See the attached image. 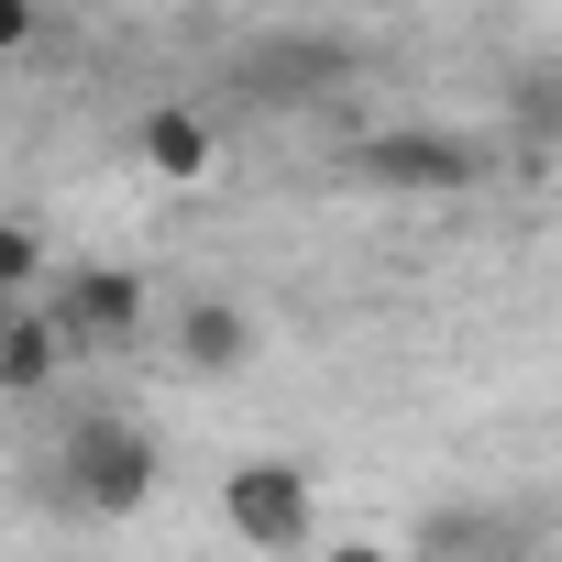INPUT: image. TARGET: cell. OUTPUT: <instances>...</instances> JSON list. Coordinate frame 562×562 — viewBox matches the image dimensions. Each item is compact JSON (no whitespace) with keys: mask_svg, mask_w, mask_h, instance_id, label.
Masks as SVG:
<instances>
[{"mask_svg":"<svg viewBox=\"0 0 562 562\" xmlns=\"http://www.w3.org/2000/svg\"><path fill=\"white\" fill-rule=\"evenodd\" d=\"M34 265H45L34 232H0V276H12V288H34Z\"/></svg>","mask_w":562,"mask_h":562,"instance_id":"30bf717a","label":"cell"},{"mask_svg":"<svg viewBox=\"0 0 562 562\" xmlns=\"http://www.w3.org/2000/svg\"><path fill=\"white\" fill-rule=\"evenodd\" d=\"M529 551H540V529H518L507 507H474V496L419 507V562H529Z\"/></svg>","mask_w":562,"mask_h":562,"instance_id":"277c9868","label":"cell"},{"mask_svg":"<svg viewBox=\"0 0 562 562\" xmlns=\"http://www.w3.org/2000/svg\"><path fill=\"white\" fill-rule=\"evenodd\" d=\"M507 111H518V133H529V155H540V144L562 133V78H518V89H507Z\"/></svg>","mask_w":562,"mask_h":562,"instance_id":"9c48e42d","label":"cell"},{"mask_svg":"<svg viewBox=\"0 0 562 562\" xmlns=\"http://www.w3.org/2000/svg\"><path fill=\"white\" fill-rule=\"evenodd\" d=\"M56 321H67V342L89 353H111V342H133L144 331V276H122V265H78L67 288H56Z\"/></svg>","mask_w":562,"mask_h":562,"instance_id":"5b68a950","label":"cell"},{"mask_svg":"<svg viewBox=\"0 0 562 562\" xmlns=\"http://www.w3.org/2000/svg\"><path fill=\"white\" fill-rule=\"evenodd\" d=\"M221 518H232L254 551H299V540H310V474H299V463H232Z\"/></svg>","mask_w":562,"mask_h":562,"instance_id":"3957f363","label":"cell"},{"mask_svg":"<svg viewBox=\"0 0 562 562\" xmlns=\"http://www.w3.org/2000/svg\"><path fill=\"white\" fill-rule=\"evenodd\" d=\"M56 474H67V507H89V518H133V507L155 496V441H144L122 408H89V419L67 430Z\"/></svg>","mask_w":562,"mask_h":562,"instance_id":"6da1fadb","label":"cell"},{"mask_svg":"<svg viewBox=\"0 0 562 562\" xmlns=\"http://www.w3.org/2000/svg\"><path fill=\"white\" fill-rule=\"evenodd\" d=\"M254 353V321L232 310V299H188L177 310V364H199V375H232Z\"/></svg>","mask_w":562,"mask_h":562,"instance_id":"52a82bcc","label":"cell"},{"mask_svg":"<svg viewBox=\"0 0 562 562\" xmlns=\"http://www.w3.org/2000/svg\"><path fill=\"white\" fill-rule=\"evenodd\" d=\"M0 45H34V0H0Z\"/></svg>","mask_w":562,"mask_h":562,"instance_id":"8fae6325","label":"cell"},{"mask_svg":"<svg viewBox=\"0 0 562 562\" xmlns=\"http://www.w3.org/2000/svg\"><path fill=\"white\" fill-rule=\"evenodd\" d=\"M353 177H364V188H441V199H452V188L485 177V155H474L463 133H364V144H353Z\"/></svg>","mask_w":562,"mask_h":562,"instance_id":"7a4b0ae2","label":"cell"},{"mask_svg":"<svg viewBox=\"0 0 562 562\" xmlns=\"http://www.w3.org/2000/svg\"><path fill=\"white\" fill-rule=\"evenodd\" d=\"M67 353H78V342H67L56 310H12V331H0V386H12V397H45Z\"/></svg>","mask_w":562,"mask_h":562,"instance_id":"8992f818","label":"cell"},{"mask_svg":"<svg viewBox=\"0 0 562 562\" xmlns=\"http://www.w3.org/2000/svg\"><path fill=\"white\" fill-rule=\"evenodd\" d=\"M331 562H397V551H375V540H342V551H331Z\"/></svg>","mask_w":562,"mask_h":562,"instance_id":"7c38bea8","label":"cell"},{"mask_svg":"<svg viewBox=\"0 0 562 562\" xmlns=\"http://www.w3.org/2000/svg\"><path fill=\"white\" fill-rule=\"evenodd\" d=\"M144 166L155 177H210V122L199 111H155L144 122Z\"/></svg>","mask_w":562,"mask_h":562,"instance_id":"ba28073f","label":"cell"}]
</instances>
